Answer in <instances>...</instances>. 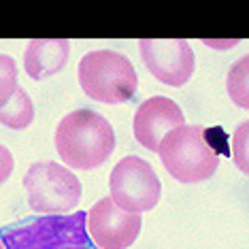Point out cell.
<instances>
[{
	"mask_svg": "<svg viewBox=\"0 0 249 249\" xmlns=\"http://www.w3.org/2000/svg\"><path fill=\"white\" fill-rule=\"evenodd\" d=\"M115 149L113 126L100 113L77 109L64 115L55 128V151L69 168H98Z\"/></svg>",
	"mask_w": 249,
	"mask_h": 249,
	"instance_id": "obj_1",
	"label": "cell"
},
{
	"mask_svg": "<svg viewBox=\"0 0 249 249\" xmlns=\"http://www.w3.org/2000/svg\"><path fill=\"white\" fill-rule=\"evenodd\" d=\"M4 249H98L88 234V213L38 215L0 228Z\"/></svg>",
	"mask_w": 249,
	"mask_h": 249,
	"instance_id": "obj_2",
	"label": "cell"
},
{
	"mask_svg": "<svg viewBox=\"0 0 249 249\" xmlns=\"http://www.w3.org/2000/svg\"><path fill=\"white\" fill-rule=\"evenodd\" d=\"M77 77L83 92L103 105L128 103L139 89L137 69L115 49L88 52L79 62Z\"/></svg>",
	"mask_w": 249,
	"mask_h": 249,
	"instance_id": "obj_3",
	"label": "cell"
},
{
	"mask_svg": "<svg viewBox=\"0 0 249 249\" xmlns=\"http://www.w3.org/2000/svg\"><path fill=\"white\" fill-rule=\"evenodd\" d=\"M158 156L173 179L179 183H200L213 177L219 168V156L200 126H183L171 130L158 147Z\"/></svg>",
	"mask_w": 249,
	"mask_h": 249,
	"instance_id": "obj_4",
	"label": "cell"
},
{
	"mask_svg": "<svg viewBox=\"0 0 249 249\" xmlns=\"http://www.w3.org/2000/svg\"><path fill=\"white\" fill-rule=\"evenodd\" d=\"M21 185L28 194L30 209L43 215L71 213L79 205L83 192L77 175L53 160L30 164Z\"/></svg>",
	"mask_w": 249,
	"mask_h": 249,
	"instance_id": "obj_5",
	"label": "cell"
},
{
	"mask_svg": "<svg viewBox=\"0 0 249 249\" xmlns=\"http://www.w3.org/2000/svg\"><path fill=\"white\" fill-rule=\"evenodd\" d=\"M109 190V198L122 211L141 215L151 211L160 202L162 183L147 160L139 156H126L111 171Z\"/></svg>",
	"mask_w": 249,
	"mask_h": 249,
	"instance_id": "obj_6",
	"label": "cell"
},
{
	"mask_svg": "<svg viewBox=\"0 0 249 249\" xmlns=\"http://www.w3.org/2000/svg\"><path fill=\"white\" fill-rule=\"evenodd\" d=\"M139 52L147 71L164 86L181 88L194 75V52L183 38H141Z\"/></svg>",
	"mask_w": 249,
	"mask_h": 249,
	"instance_id": "obj_7",
	"label": "cell"
},
{
	"mask_svg": "<svg viewBox=\"0 0 249 249\" xmlns=\"http://www.w3.org/2000/svg\"><path fill=\"white\" fill-rule=\"evenodd\" d=\"M141 215L122 211L109 196L88 211V234L98 249H128L139 239Z\"/></svg>",
	"mask_w": 249,
	"mask_h": 249,
	"instance_id": "obj_8",
	"label": "cell"
},
{
	"mask_svg": "<svg viewBox=\"0 0 249 249\" xmlns=\"http://www.w3.org/2000/svg\"><path fill=\"white\" fill-rule=\"evenodd\" d=\"M185 124V115L181 107L168 96H151L139 105L132 120L134 139L139 141L145 149L156 151L160 147V141L166 137L171 130Z\"/></svg>",
	"mask_w": 249,
	"mask_h": 249,
	"instance_id": "obj_9",
	"label": "cell"
},
{
	"mask_svg": "<svg viewBox=\"0 0 249 249\" xmlns=\"http://www.w3.org/2000/svg\"><path fill=\"white\" fill-rule=\"evenodd\" d=\"M71 58V43L66 38H32L24 49V69L35 81L55 75Z\"/></svg>",
	"mask_w": 249,
	"mask_h": 249,
	"instance_id": "obj_10",
	"label": "cell"
},
{
	"mask_svg": "<svg viewBox=\"0 0 249 249\" xmlns=\"http://www.w3.org/2000/svg\"><path fill=\"white\" fill-rule=\"evenodd\" d=\"M35 122V105L24 88H18L9 103L0 109V124L11 130H24Z\"/></svg>",
	"mask_w": 249,
	"mask_h": 249,
	"instance_id": "obj_11",
	"label": "cell"
},
{
	"mask_svg": "<svg viewBox=\"0 0 249 249\" xmlns=\"http://www.w3.org/2000/svg\"><path fill=\"white\" fill-rule=\"evenodd\" d=\"M247 55L230 66L228 79H226V88L232 98V103L239 105L241 109H247Z\"/></svg>",
	"mask_w": 249,
	"mask_h": 249,
	"instance_id": "obj_12",
	"label": "cell"
},
{
	"mask_svg": "<svg viewBox=\"0 0 249 249\" xmlns=\"http://www.w3.org/2000/svg\"><path fill=\"white\" fill-rule=\"evenodd\" d=\"M18 64L7 53H0V109L18 89Z\"/></svg>",
	"mask_w": 249,
	"mask_h": 249,
	"instance_id": "obj_13",
	"label": "cell"
},
{
	"mask_svg": "<svg viewBox=\"0 0 249 249\" xmlns=\"http://www.w3.org/2000/svg\"><path fill=\"white\" fill-rule=\"evenodd\" d=\"M247 124H241L239 126V132H236L234 137V143H239V147H236V162H239V168L243 173H247V162H245V151H247Z\"/></svg>",
	"mask_w": 249,
	"mask_h": 249,
	"instance_id": "obj_14",
	"label": "cell"
},
{
	"mask_svg": "<svg viewBox=\"0 0 249 249\" xmlns=\"http://www.w3.org/2000/svg\"><path fill=\"white\" fill-rule=\"evenodd\" d=\"M13 168H15L13 154H11L7 147L0 143V183H4V181H7V179L11 177Z\"/></svg>",
	"mask_w": 249,
	"mask_h": 249,
	"instance_id": "obj_15",
	"label": "cell"
},
{
	"mask_svg": "<svg viewBox=\"0 0 249 249\" xmlns=\"http://www.w3.org/2000/svg\"><path fill=\"white\" fill-rule=\"evenodd\" d=\"M0 249H4V245H2V241H0Z\"/></svg>",
	"mask_w": 249,
	"mask_h": 249,
	"instance_id": "obj_16",
	"label": "cell"
}]
</instances>
